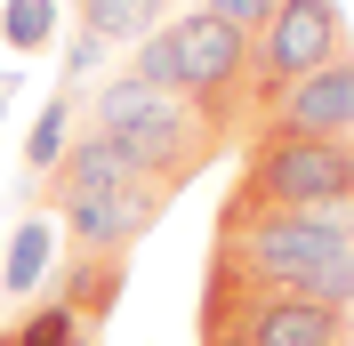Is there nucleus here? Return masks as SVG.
Segmentation results:
<instances>
[{"instance_id": "a211bd4d", "label": "nucleus", "mask_w": 354, "mask_h": 346, "mask_svg": "<svg viewBox=\"0 0 354 346\" xmlns=\"http://www.w3.org/2000/svg\"><path fill=\"white\" fill-rule=\"evenodd\" d=\"M8 89H17V81H0V113H8Z\"/></svg>"}, {"instance_id": "6e6552de", "label": "nucleus", "mask_w": 354, "mask_h": 346, "mask_svg": "<svg viewBox=\"0 0 354 346\" xmlns=\"http://www.w3.org/2000/svg\"><path fill=\"white\" fill-rule=\"evenodd\" d=\"M121 282H129V250H65V258H57V290H48V298L73 306L88 330H105V314L121 306Z\"/></svg>"}, {"instance_id": "0eeeda50", "label": "nucleus", "mask_w": 354, "mask_h": 346, "mask_svg": "<svg viewBox=\"0 0 354 346\" xmlns=\"http://www.w3.org/2000/svg\"><path fill=\"white\" fill-rule=\"evenodd\" d=\"M250 137H354V48L338 57V65L306 73Z\"/></svg>"}, {"instance_id": "7ed1b4c3", "label": "nucleus", "mask_w": 354, "mask_h": 346, "mask_svg": "<svg viewBox=\"0 0 354 346\" xmlns=\"http://www.w3.org/2000/svg\"><path fill=\"white\" fill-rule=\"evenodd\" d=\"M338 57H346V17H338V0H282V8L250 33V129H258L306 73L338 65Z\"/></svg>"}, {"instance_id": "dca6fc26", "label": "nucleus", "mask_w": 354, "mask_h": 346, "mask_svg": "<svg viewBox=\"0 0 354 346\" xmlns=\"http://www.w3.org/2000/svg\"><path fill=\"white\" fill-rule=\"evenodd\" d=\"M97 57H105V41H88V33H81V41H73V57H65V73H73V81H81V73L97 65Z\"/></svg>"}, {"instance_id": "f3484780", "label": "nucleus", "mask_w": 354, "mask_h": 346, "mask_svg": "<svg viewBox=\"0 0 354 346\" xmlns=\"http://www.w3.org/2000/svg\"><path fill=\"white\" fill-rule=\"evenodd\" d=\"M201 346H250V338H201Z\"/></svg>"}, {"instance_id": "39448f33", "label": "nucleus", "mask_w": 354, "mask_h": 346, "mask_svg": "<svg viewBox=\"0 0 354 346\" xmlns=\"http://www.w3.org/2000/svg\"><path fill=\"white\" fill-rule=\"evenodd\" d=\"M242 194L274 210L354 201V137H242Z\"/></svg>"}, {"instance_id": "9b49d317", "label": "nucleus", "mask_w": 354, "mask_h": 346, "mask_svg": "<svg viewBox=\"0 0 354 346\" xmlns=\"http://www.w3.org/2000/svg\"><path fill=\"white\" fill-rule=\"evenodd\" d=\"M8 338L17 346H97V330H88L73 306H57V298H24V314L8 322Z\"/></svg>"}, {"instance_id": "f8f14e48", "label": "nucleus", "mask_w": 354, "mask_h": 346, "mask_svg": "<svg viewBox=\"0 0 354 346\" xmlns=\"http://www.w3.org/2000/svg\"><path fill=\"white\" fill-rule=\"evenodd\" d=\"M73 137H81V129H73V97H48V113L24 129V170H32V177H48L57 161H65V145H73Z\"/></svg>"}, {"instance_id": "2eb2a0df", "label": "nucleus", "mask_w": 354, "mask_h": 346, "mask_svg": "<svg viewBox=\"0 0 354 346\" xmlns=\"http://www.w3.org/2000/svg\"><path fill=\"white\" fill-rule=\"evenodd\" d=\"M201 8H209L218 24H234V33H258V24L282 8V0H201Z\"/></svg>"}, {"instance_id": "f03ea898", "label": "nucleus", "mask_w": 354, "mask_h": 346, "mask_svg": "<svg viewBox=\"0 0 354 346\" xmlns=\"http://www.w3.org/2000/svg\"><path fill=\"white\" fill-rule=\"evenodd\" d=\"M201 338H250V346H354V314L306 298V290H242L201 274Z\"/></svg>"}, {"instance_id": "f257e3e1", "label": "nucleus", "mask_w": 354, "mask_h": 346, "mask_svg": "<svg viewBox=\"0 0 354 346\" xmlns=\"http://www.w3.org/2000/svg\"><path fill=\"white\" fill-rule=\"evenodd\" d=\"M88 137H105L121 161H129L137 177H153L161 194H185L201 170H218V153L234 145V137L209 121V113H194L185 97H161V89H145L137 73H113L105 89H97V105H88L81 121Z\"/></svg>"}, {"instance_id": "1a4fd4ad", "label": "nucleus", "mask_w": 354, "mask_h": 346, "mask_svg": "<svg viewBox=\"0 0 354 346\" xmlns=\"http://www.w3.org/2000/svg\"><path fill=\"white\" fill-rule=\"evenodd\" d=\"M48 266H57V226L32 210V217L17 226V242H8V258H0V290L24 306L32 290H41V274H48Z\"/></svg>"}, {"instance_id": "9d476101", "label": "nucleus", "mask_w": 354, "mask_h": 346, "mask_svg": "<svg viewBox=\"0 0 354 346\" xmlns=\"http://www.w3.org/2000/svg\"><path fill=\"white\" fill-rule=\"evenodd\" d=\"M169 0H81V33L88 41H145L161 33Z\"/></svg>"}, {"instance_id": "4468645a", "label": "nucleus", "mask_w": 354, "mask_h": 346, "mask_svg": "<svg viewBox=\"0 0 354 346\" xmlns=\"http://www.w3.org/2000/svg\"><path fill=\"white\" fill-rule=\"evenodd\" d=\"M306 298H322V306H338V314H354V242H338L330 258L314 266V282H306Z\"/></svg>"}, {"instance_id": "423d86ee", "label": "nucleus", "mask_w": 354, "mask_h": 346, "mask_svg": "<svg viewBox=\"0 0 354 346\" xmlns=\"http://www.w3.org/2000/svg\"><path fill=\"white\" fill-rule=\"evenodd\" d=\"M177 194H161L153 177L137 170H113L105 185H81V194L57 210V226H65L73 250H137V242L161 226V210H169Z\"/></svg>"}, {"instance_id": "ddd939ff", "label": "nucleus", "mask_w": 354, "mask_h": 346, "mask_svg": "<svg viewBox=\"0 0 354 346\" xmlns=\"http://www.w3.org/2000/svg\"><path fill=\"white\" fill-rule=\"evenodd\" d=\"M48 33H57V0H8V8H0V41L24 48V57L48 48Z\"/></svg>"}, {"instance_id": "20e7f679", "label": "nucleus", "mask_w": 354, "mask_h": 346, "mask_svg": "<svg viewBox=\"0 0 354 346\" xmlns=\"http://www.w3.org/2000/svg\"><path fill=\"white\" fill-rule=\"evenodd\" d=\"M169 48H177V97L194 113H209L225 137L250 129V33L218 24L209 8L169 17Z\"/></svg>"}, {"instance_id": "6ab92c4d", "label": "nucleus", "mask_w": 354, "mask_h": 346, "mask_svg": "<svg viewBox=\"0 0 354 346\" xmlns=\"http://www.w3.org/2000/svg\"><path fill=\"white\" fill-rule=\"evenodd\" d=\"M0 346H17V338H8V330H0Z\"/></svg>"}]
</instances>
